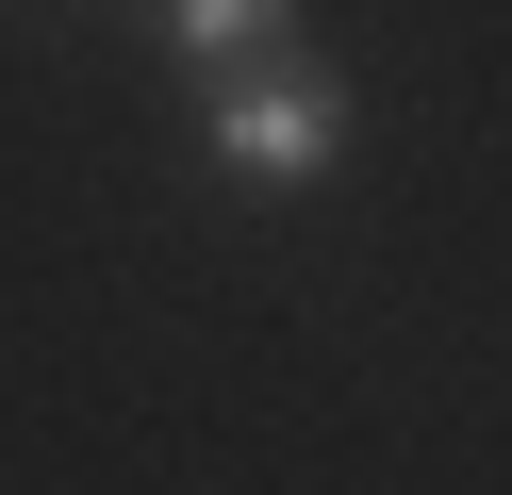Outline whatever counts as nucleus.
Here are the masks:
<instances>
[{
	"label": "nucleus",
	"mask_w": 512,
	"mask_h": 495,
	"mask_svg": "<svg viewBox=\"0 0 512 495\" xmlns=\"http://www.w3.org/2000/svg\"><path fill=\"white\" fill-rule=\"evenodd\" d=\"M199 132H215L232 182H281V198H298V182H331V165H347V83H331V66H298V50H265V66L215 83Z\"/></svg>",
	"instance_id": "obj_1"
},
{
	"label": "nucleus",
	"mask_w": 512,
	"mask_h": 495,
	"mask_svg": "<svg viewBox=\"0 0 512 495\" xmlns=\"http://www.w3.org/2000/svg\"><path fill=\"white\" fill-rule=\"evenodd\" d=\"M166 50L232 83V66H265V50H298V0H166Z\"/></svg>",
	"instance_id": "obj_2"
}]
</instances>
